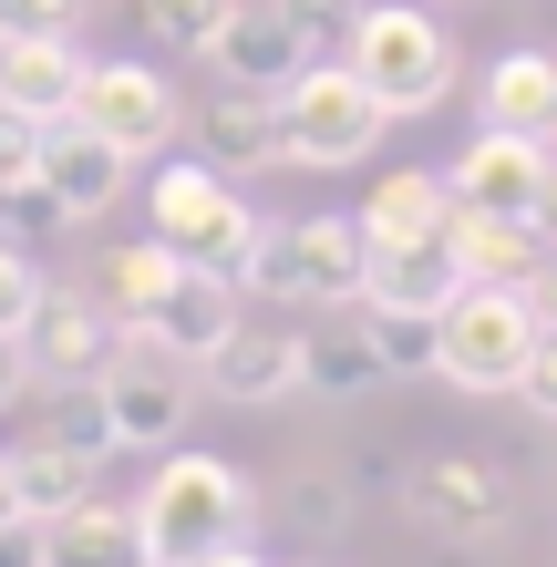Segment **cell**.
Wrapping results in <instances>:
<instances>
[{
    "label": "cell",
    "mask_w": 557,
    "mask_h": 567,
    "mask_svg": "<svg viewBox=\"0 0 557 567\" xmlns=\"http://www.w3.org/2000/svg\"><path fill=\"white\" fill-rule=\"evenodd\" d=\"M248 516H258V495L227 454H166L155 485L135 495V526H145L155 567H186V557H207L227 537H248Z\"/></svg>",
    "instance_id": "cell-1"
},
{
    "label": "cell",
    "mask_w": 557,
    "mask_h": 567,
    "mask_svg": "<svg viewBox=\"0 0 557 567\" xmlns=\"http://www.w3.org/2000/svg\"><path fill=\"white\" fill-rule=\"evenodd\" d=\"M537 289H454L444 320H434V382L444 392H516L527 382V351H537Z\"/></svg>",
    "instance_id": "cell-2"
},
{
    "label": "cell",
    "mask_w": 557,
    "mask_h": 567,
    "mask_svg": "<svg viewBox=\"0 0 557 567\" xmlns=\"http://www.w3.org/2000/svg\"><path fill=\"white\" fill-rule=\"evenodd\" d=\"M341 62L382 93V114H434L454 93V42H444L434 0H382V11H362Z\"/></svg>",
    "instance_id": "cell-3"
},
{
    "label": "cell",
    "mask_w": 557,
    "mask_h": 567,
    "mask_svg": "<svg viewBox=\"0 0 557 567\" xmlns=\"http://www.w3.org/2000/svg\"><path fill=\"white\" fill-rule=\"evenodd\" d=\"M372 269V238L362 217H300V227H258L238 289L248 299H310V310H351Z\"/></svg>",
    "instance_id": "cell-4"
},
{
    "label": "cell",
    "mask_w": 557,
    "mask_h": 567,
    "mask_svg": "<svg viewBox=\"0 0 557 567\" xmlns=\"http://www.w3.org/2000/svg\"><path fill=\"white\" fill-rule=\"evenodd\" d=\"M145 227L186 258V269H227V279H238L248 248H258V217H248L238 176H217L207 155H196V165H166V176L145 186Z\"/></svg>",
    "instance_id": "cell-5"
},
{
    "label": "cell",
    "mask_w": 557,
    "mask_h": 567,
    "mask_svg": "<svg viewBox=\"0 0 557 567\" xmlns=\"http://www.w3.org/2000/svg\"><path fill=\"white\" fill-rule=\"evenodd\" d=\"M382 93L351 73V62H310L300 83H279V145L289 165H362L382 145Z\"/></svg>",
    "instance_id": "cell-6"
},
{
    "label": "cell",
    "mask_w": 557,
    "mask_h": 567,
    "mask_svg": "<svg viewBox=\"0 0 557 567\" xmlns=\"http://www.w3.org/2000/svg\"><path fill=\"white\" fill-rule=\"evenodd\" d=\"M444 186H454V207L547 227V207H557V145H537V135H496V124H485V135L444 165Z\"/></svg>",
    "instance_id": "cell-7"
},
{
    "label": "cell",
    "mask_w": 557,
    "mask_h": 567,
    "mask_svg": "<svg viewBox=\"0 0 557 567\" xmlns=\"http://www.w3.org/2000/svg\"><path fill=\"white\" fill-rule=\"evenodd\" d=\"M403 506H413V526H434L444 547H485L516 516V495H506V475L485 454H423L403 475Z\"/></svg>",
    "instance_id": "cell-8"
},
{
    "label": "cell",
    "mask_w": 557,
    "mask_h": 567,
    "mask_svg": "<svg viewBox=\"0 0 557 567\" xmlns=\"http://www.w3.org/2000/svg\"><path fill=\"white\" fill-rule=\"evenodd\" d=\"M73 124H93L104 145H124V155H155L176 135V93H166V73L155 62H83V83H73Z\"/></svg>",
    "instance_id": "cell-9"
},
{
    "label": "cell",
    "mask_w": 557,
    "mask_h": 567,
    "mask_svg": "<svg viewBox=\"0 0 557 567\" xmlns=\"http://www.w3.org/2000/svg\"><path fill=\"white\" fill-rule=\"evenodd\" d=\"M104 413H114V454H135V444H176L186 413H196L186 361L145 351V341H124V351H114V372H104Z\"/></svg>",
    "instance_id": "cell-10"
},
{
    "label": "cell",
    "mask_w": 557,
    "mask_h": 567,
    "mask_svg": "<svg viewBox=\"0 0 557 567\" xmlns=\"http://www.w3.org/2000/svg\"><path fill=\"white\" fill-rule=\"evenodd\" d=\"M31 372L42 382H83V372H114V351L135 341L124 330L114 299H93V289H42V310H31Z\"/></svg>",
    "instance_id": "cell-11"
},
{
    "label": "cell",
    "mask_w": 557,
    "mask_h": 567,
    "mask_svg": "<svg viewBox=\"0 0 557 567\" xmlns=\"http://www.w3.org/2000/svg\"><path fill=\"white\" fill-rule=\"evenodd\" d=\"M196 62H217V83L279 93V83H300V73H310V42L289 31V11H279V0H227Z\"/></svg>",
    "instance_id": "cell-12"
},
{
    "label": "cell",
    "mask_w": 557,
    "mask_h": 567,
    "mask_svg": "<svg viewBox=\"0 0 557 567\" xmlns=\"http://www.w3.org/2000/svg\"><path fill=\"white\" fill-rule=\"evenodd\" d=\"M31 176L52 186L62 227H83V217H104L114 196H124L135 155H124V145H104V135H93V124H73V114H52V124H42V165H31Z\"/></svg>",
    "instance_id": "cell-13"
},
{
    "label": "cell",
    "mask_w": 557,
    "mask_h": 567,
    "mask_svg": "<svg viewBox=\"0 0 557 567\" xmlns=\"http://www.w3.org/2000/svg\"><path fill=\"white\" fill-rule=\"evenodd\" d=\"M238 299H248V289L227 279V269H176V289H166V299H155V310L135 320V341L196 372V361H207V351L227 341V330H238Z\"/></svg>",
    "instance_id": "cell-14"
},
{
    "label": "cell",
    "mask_w": 557,
    "mask_h": 567,
    "mask_svg": "<svg viewBox=\"0 0 557 567\" xmlns=\"http://www.w3.org/2000/svg\"><path fill=\"white\" fill-rule=\"evenodd\" d=\"M444 238H454V258H465V279H475V289H547V279H557L547 227H527V217L454 207V217H444Z\"/></svg>",
    "instance_id": "cell-15"
},
{
    "label": "cell",
    "mask_w": 557,
    "mask_h": 567,
    "mask_svg": "<svg viewBox=\"0 0 557 567\" xmlns=\"http://www.w3.org/2000/svg\"><path fill=\"white\" fill-rule=\"evenodd\" d=\"M196 145H207L217 176H269V165H289V145H279V93L217 83L207 114H196Z\"/></svg>",
    "instance_id": "cell-16"
},
{
    "label": "cell",
    "mask_w": 557,
    "mask_h": 567,
    "mask_svg": "<svg viewBox=\"0 0 557 567\" xmlns=\"http://www.w3.org/2000/svg\"><path fill=\"white\" fill-rule=\"evenodd\" d=\"M196 392H217V403H279V392H300V330H227V341L196 361Z\"/></svg>",
    "instance_id": "cell-17"
},
{
    "label": "cell",
    "mask_w": 557,
    "mask_h": 567,
    "mask_svg": "<svg viewBox=\"0 0 557 567\" xmlns=\"http://www.w3.org/2000/svg\"><path fill=\"white\" fill-rule=\"evenodd\" d=\"M42 567H155L135 506H104V495H73L62 516H42Z\"/></svg>",
    "instance_id": "cell-18"
},
{
    "label": "cell",
    "mask_w": 557,
    "mask_h": 567,
    "mask_svg": "<svg viewBox=\"0 0 557 567\" xmlns=\"http://www.w3.org/2000/svg\"><path fill=\"white\" fill-rule=\"evenodd\" d=\"M372 382H392V372H382V341H372L362 299H351V310H331L320 330H300V392L351 403V392H372Z\"/></svg>",
    "instance_id": "cell-19"
},
{
    "label": "cell",
    "mask_w": 557,
    "mask_h": 567,
    "mask_svg": "<svg viewBox=\"0 0 557 567\" xmlns=\"http://www.w3.org/2000/svg\"><path fill=\"white\" fill-rule=\"evenodd\" d=\"M454 289H465V258H454V238H372L362 299H392V310H444Z\"/></svg>",
    "instance_id": "cell-20"
},
{
    "label": "cell",
    "mask_w": 557,
    "mask_h": 567,
    "mask_svg": "<svg viewBox=\"0 0 557 567\" xmlns=\"http://www.w3.org/2000/svg\"><path fill=\"white\" fill-rule=\"evenodd\" d=\"M73 83H83L73 31H52V42H0V114L52 124V114H73Z\"/></svg>",
    "instance_id": "cell-21"
},
{
    "label": "cell",
    "mask_w": 557,
    "mask_h": 567,
    "mask_svg": "<svg viewBox=\"0 0 557 567\" xmlns=\"http://www.w3.org/2000/svg\"><path fill=\"white\" fill-rule=\"evenodd\" d=\"M475 114L496 124V135H537V145H557V52H506L496 73H485Z\"/></svg>",
    "instance_id": "cell-22"
},
{
    "label": "cell",
    "mask_w": 557,
    "mask_h": 567,
    "mask_svg": "<svg viewBox=\"0 0 557 567\" xmlns=\"http://www.w3.org/2000/svg\"><path fill=\"white\" fill-rule=\"evenodd\" d=\"M362 238H444V217H454V186L434 176V165H403V176H382L362 207Z\"/></svg>",
    "instance_id": "cell-23"
},
{
    "label": "cell",
    "mask_w": 557,
    "mask_h": 567,
    "mask_svg": "<svg viewBox=\"0 0 557 567\" xmlns=\"http://www.w3.org/2000/svg\"><path fill=\"white\" fill-rule=\"evenodd\" d=\"M42 403V444L62 454H83V464H104L114 454V413H104V372H83V382H42L31 392Z\"/></svg>",
    "instance_id": "cell-24"
},
{
    "label": "cell",
    "mask_w": 557,
    "mask_h": 567,
    "mask_svg": "<svg viewBox=\"0 0 557 567\" xmlns=\"http://www.w3.org/2000/svg\"><path fill=\"white\" fill-rule=\"evenodd\" d=\"M176 269H186V258H176L166 238H155V227H145V238H124V248H104V299L124 310V330H135V320L155 310V299L176 289Z\"/></svg>",
    "instance_id": "cell-25"
},
{
    "label": "cell",
    "mask_w": 557,
    "mask_h": 567,
    "mask_svg": "<svg viewBox=\"0 0 557 567\" xmlns=\"http://www.w3.org/2000/svg\"><path fill=\"white\" fill-rule=\"evenodd\" d=\"M11 485H21V516H62L73 495H93V464L31 433V444H11Z\"/></svg>",
    "instance_id": "cell-26"
},
{
    "label": "cell",
    "mask_w": 557,
    "mask_h": 567,
    "mask_svg": "<svg viewBox=\"0 0 557 567\" xmlns=\"http://www.w3.org/2000/svg\"><path fill=\"white\" fill-rule=\"evenodd\" d=\"M372 341H382V372H434V320L444 310H392V299H362Z\"/></svg>",
    "instance_id": "cell-27"
},
{
    "label": "cell",
    "mask_w": 557,
    "mask_h": 567,
    "mask_svg": "<svg viewBox=\"0 0 557 567\" xmlns=\"http://www.w3.org/2000/svg\"><path fill=\"white\" fill-rule=\"evenodd\" d=\"M227 0H135V31L155 52H207V31H217Z\"/></svg>",
    "instance_id": "cell-28"
},
{
    "label": "cell",
    "mask_w": 557,
    "mask_h": 567,
    "mask_svg": "<svg viewBox=\"0 0 557 567\" xmlns=\"http://www.w3.org/2000/svg\"><path fill=\"white\" fill-rule=\"evenodd\" d=\"M279 11H289V31H300V42H310V62H341L351 21H362V11H351V0H279Z\"/></svg>",
    "instance_id": "cell-29"
},
{
    "label": "cell",
    "mask_w": 557,
    "mask_h": 567,
    "mask_svg": "<svg viewBox=\"0 0 557 567\" xmlns=\"http://www.w3.org/2000/svg\"><path fill=\"white\" fill-rule=\"evenodd\" d=\"M31 310H42V269H31V258L0 238V330L21 341V330H31Z\"/></svg>",
    "instance_id": "cell-30"
},
{
    "label": "cell",
    "mask_w": 557,
    "mask_h": 567,
    "mask_svg": "<svg viewBox=\"0 0 557 567\" xmlns=\"http://www.w3.org/2000/svg\"><path fill=\"white\" fill-rule=\"evenodd\" d=\"M73 31V0H0V42H52Z\"/></svg>",
    "instance_id": "cell-31"
},
{
    "label": "cell",
    "mask_w": 557,
    "mask_h": 567,
    "mask_svg": "<svg viewBox=\"0 0 557 567\" xmlns=\"http://www.w3.org/2000/svg\"><path fill=\"white\" fill-rule=\"evenodd\" d=\"M516 392H527L537 423H557V320H537V351H527V382Z\"/></svg>",
    "instance_id": "cell-32"
},
{
    "label": "cell",
    "mask_w": 557,
    "mask_h": 567,
    "mask_svg": "<svg viewBox=\"0 0 557 567\" xmlns=\"http://www.w3.org/2000/svg\"><path fill=\"white\" fill-rule=\"evenodd\" d=\"M279 506H289V526H320V537H331V526L351 516V495H341V485H289Z\"/></svg>",
    "instance_id": "cell-33"
},
{
    "label": "cell",
    "mask_w": 557,
    "mask_h": 567,
    "mask_svg": "<svg viewBox=\"0 0 557 567\" xmlns=\"http://www.w3.org/2000/svg\"><path fill=\"white\" fill-rule=\"evenodd\" d=\"M31 165H42V124H21V114H0V186H21Z\"/></svg>",
    "instance_id": "cell-34"
},
{
    "label": "cell",
    "mask_w": 557,
    "mask_h": 567,
    "mask_svg": "<svg viewBox=\"0 0 557 567\" xmlns=\"http://www.w3.org/2000/svg\"><path fill=\"white\" fill-rule=\"evenodd\" d=\"M31 392H42V372H31V341H11V330H0V413L31 403Z\"/></svg>",
    "instance_id": "cell-35"
},
{
    "label": "cell",
    "mask_w": 557,
    "mask_h": 567,
    "mask_svg": "<svg viewBox=\"0 0 557 567\" xmlns=\"http://www.w3.org/2000/svg\"><path fill=\"white\" fill-rule=\"evenodd\" d=\"M0 567H42V516H0Z\"/></svg>",
    "instance_id": "cell-36"
},
{
    "label": "cell",
    "mask_w": 557,
    "mask_h": 567,
    "mask_svg": "<svg viewBox=\"0 0 557 567\" xmlns=\"http://www.w3.org/2000/svg\"><path fill=\"white\" fill-rule=\"evenodd\" d=\"M186 567H269V557H258L248 537H227V547H207V557H186Z\"/></svg>",
    "instance_id": "cell-37"
},
{
    "label": "cell",
    "mask_w": 557,
    "mask_h": 567,
    "mask_svg": "<svg viewBox=\"0 0 557 567\" xmlns=\"http://www.w3.org/2000/svg\"><path fill=\"white\" fill-rule=\"evenodd\" d=\"M0 516H21V485H11V454H0Z\"/></svg>",
    "instance_id": "cell-38"
},
{
    "label": "cell",
    "mask_w": 557,
    "mask_h": 567,
    "mask_svg": "<svg viewBox=\"0 0 557 567\" xmlns=\"http://www.w3.org/2000/svg\"><path fill=\"white\" fill-rule=\"evenodd\" d=\"M537 299H547V320H557V279H547V289H537Z\"/></svg>",
    "instance_id": "cell-39"
},
{
    "label": "cell",
    "mask_w": 557,
    "mask_h": 567,
    "mask_svg": "<svg viewBox=\"0 0 557 567\" xmlns=\"http://www.w3.org/2000/svg\"><path fill=\"white\" fill-rule=\"evenodd\" d=\"M547 248H557V207H547Z\"/></svg>",
    "instance_id": "cell-40"
}]
</instances>
